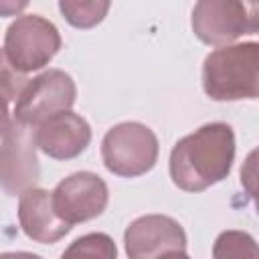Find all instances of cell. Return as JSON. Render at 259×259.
Returning a JSON list of instances; mask_svg holds the SVG:
<instances>
[{"mask_svg":"<svg viewBox=\"0 0 259 259\" xmlns=\"http://www.w3.org/2000/svg\"><path fill=\"white\" fill-rule=\"evenodd\" d=\"M235 132L229 123H204L180 138L170 152V178L184 192H202L231 174Z\"/></svg>","mask_w":259,"mask_h":259,"instance_id":"6da1fadb","label":"cell"},{"mask_svg":"<svg viewBox=\"0 0 259 259\" xmlns=\"http://www.w3.org/2000/svg\"><path fill=\"white\" fill-rule=\"evenodd\" d=\"M202 89L214 101L255 99L259 95V45L219 47L202 63Z\"/></svg>","mask_w":259,"mask_h":259,"instance_id":"7a4b0ae2","label":"cell"},{"mask_svg":"<svg viewBox=\"0 0 259 259\" xmlns=\"http://www.w3.org/2000/svg\"><path fill=\"white\" fill-rule=\"evenodd\" d=\"M160 154L156 134L140 121H123L107 130L101 140L105 168L121 178H136L150 172Z\"/></svg>","mask_w":259,"mask_h":259,"instance_id":"3957f363","label":"cell"},{"mask_svg":"<svg viewBox=\"0 0 259 259\" xmlns=\"http://www.w3.org/2000/svg\"><path fill=\"white\" fill-rule=\"evenodd\" d=\"M190 24L204 45L227 47L243 34L257 32L259 8L253 2L200 0L192 8Z\"/></svg>","mask_w":259,"mask_h":259,"instance_id":"277c9868","label":"cell"},{"mask_svg":"<svg viewBox=\"0 0 259 259\" xmlns=\"http://www.w3.org/2000/svg\"><path fill=\"white\" fill-rule=\"evenodd\" d=\"M61 45L63 40L57 26L38 14L18 16L4 34V53L12 67L24 75L49 65Z\"/></svg>","mask_w":259,"mask_h":259,"instance_id":"5b68a950","label":"cell"},{"mask_svg":"<svg viewBox=\"0 0 259 259\" xmlns=\"http://www.w3.org/2000/svg\"><path fill=\"white\" fill-rule=\"evenodd\" d=\"M75 99L77 87L73 77L61 69H49L26 83L16 99L14 119L28 127H36L63 111H71Z\"/></svg>","mask_w":259,"mask_h":259,"instance_id":"8992f818","label":"cell"},{"mask_svg":"<svg viewBox=\"0 0 259 259\" xmlns=\"http://www.w3.org/2000/svg\"><path fill=\"white\" fill-rule=\"evenodd\" d=\"M40 178L34 130L12 121L0 144V188L8 196H20Z\"/></svg>","mask_w":259,"mask_h":259,"instance_id":"52a82bcc","label":"cell"},{"mask_svg":"<svg viewBox=\"0 0 259 259\" xmlns=\"http://www.w3.org/2000/svg\"><path fill=\"white\" fill-rule=\"evenodd\" d=\"M53 208L69 227L99 217L109 200L107 184L93 172H75L63 178L51 192Z\"/></svg>","mask_w":259,"mask_h":259,"instance_id":"ba28073f","label":"cell"},{"mask_svg":"<svg viewBox=\"0 0 259 259\" xmlns=\"http://www.w3.org/2000/svg\"><path fill=\"white\" fill-rule=\"evenodd\" d=\"M127 259H160L174 251H186L182 225L168 214H144L123 233Z\"/></svg>","mask_w":259,"mask_h":259,"instance_id":"9c48e42d","label":"cell"},{"mask_svg":"<svg viewBox=\"0 0 259 259\" xmlns=\"http://www.w3.org/2000/svg\"><path fill=\"white\" fill-rule=\"evenodd\" d=\"M32 130L36 148L55 160H73L91 142V125L73 111H63Z\"/></svg>","mask_w":259,"mask_h":259,"instance_id":"30bf717a","label":"cell"},{"mask_svg":"<svg viewBox=\"0 0 259 259\" xmlns=\"http://www.w3.org/2000/svg\"><path fill=\"white\" fill-rule=\"evenodd\" d=\"M18 223L24 235L36 243L51 245L63 239L71 227L61 221L53 208L51 192L45 188H30L18 198Z\"/></svg>","mask_w":259,"mask_h":259,"instance_id":"8fae6325","label":"cell"},{"mask_svg":"<svg viewBox=\"0 0 259 259\" xmlns=\"http://www.w3.org/2000/svg\"><path fill=\"white\" fill-rule=\"evenodd\" d=\"M61 259H117V247L107 233H87L77 237Z\"/></svg>","mask_w":259,"mask_h":259,"instance_id":"7c38bea8","label":"cell"},{"mask_svg":"<svg viewBox=\"0 0 259 259\" xmlns=\"http://www.w3.org/2000/svg\"><path fill=\"white\" fill-rule=\"evenodd\" d=\"M212 259H259L257 243L245 231H223L212 245Z\"/></svg>","mask_w":259,"mask_h":259,"instance_id":"4fadbf2b","label":"cell"},{"mask_svg":"<svg viewBox=\"0 0 259 259\" xmlns=\"http://www.w3.org/2000/svg\"><path fill=\"white\" fill-rule=\"evenodd\" d=\"M109 6H111L109 2H101V0H89V2L61 0L59 2L61 14L75 28H91V26L99 24L105 18Z\"/></svg>","mask_w":259,"mask_h":259,"instance_id":"5bb4252c","label":"cell"},{"mask_svg":"<svg viewBox=\"0 0 259 259\" xmlns=\"http://www.w3.org/2000/svg\"><path fill=\"white\" fill-rule=\"evenodd\" d=\"M28 81L30 79L24 73L12 67L4 49H0V97L4 101H16Z\"/></svg>","mask_w":259,"mask_h":259,"instance_id":"9a60e30c","label":"cell"},{"mask_svg":"<svg viewBox=\"0 0 259 259\" xmlns=\"http://www.w3.org/2000/svg\"><path fill=\"white\" fill-rule=\"evenodd\" d=\"M10 111H8V101H4L2 97H0V138L8 132V127H10Z\"/></svg>","mask_w":259,"mask_h":259,"instance_id":"2e32d148","label":"cell"},{"mask_svg":"<svg viewBox=\"0 0 259 259\" xmlns=\"http://www.w3.org/2000/svg\"><path fill=\"white\" fill-rule=\"evenodd\" d=\"M0 259H42V257L28 251H8V253H0Z\"/></svg>","mask_w":259,"mask_h":259,"instance_id":"e0dca14e","label":"cell"},{"mask_svg":"<svg viewBox=\"0 0 259 259\" xmlns=\"http://www.w3.org/2000/svg\"><path fill=\"white\" fill-rule=\"evenodd\" d=\"M26 6V2H20V4H0V14H6V10H20V8H24Z\"/></svg>","mask_w":259,"mask_h":259,"instance_id":"ac0fdd59","label":"cell"},{"mask_svg":"<svg viewBox=\"0 0 259 259\" xmlns=\"http://www.w3.org/2000/svg\"><path fill=\"white\" fill-rule=\"evenodd\" d=\"M160 259H190L184 251H174V253H168V255H162Z\"/></svg>","mask_w":259,"mask_h":259,"instance_id":"d6986e66","label":"cell"}]
</instances>
